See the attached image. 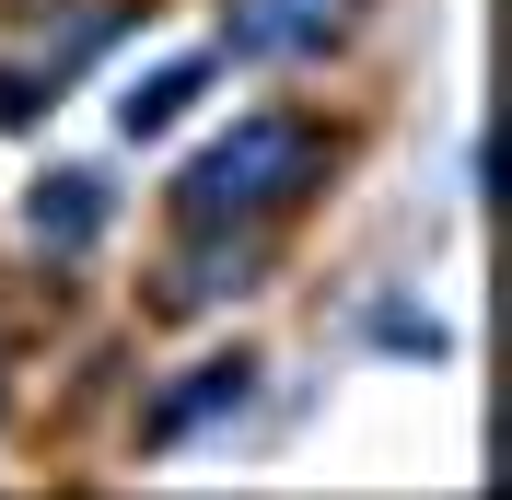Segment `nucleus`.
Returning a JSON list of instances; mask_svg holds the SVG:
<instances>
[{
    "mask_svg": "<svg viewBox=\"0 0 512 500\" xmlns=\"http://www.w3.org/2000/svg\"><path fill=\"white\" fill-rule=\"evenodd\" d=\"M222 396H245V361H210V373H187L175 396H163V419H152L140 442H152V454H163V442H187L198 419H222Z\"/></svg>",
    "mask_w": 512,
    "mask_h": 500,
    "instance_id": "20e7f679",
    "label": "nucleus"
},
{
    "mask_svg": "<svg viewBox=\"0 0 512 500\" xmlns=\"http://www.w3.org/2000/svg\"><path fill=\"white\" fill-rule=\"evenodd\" d=\"M105 210H117V187H105V175H35V245L82 256V245L105 233Z\"/></svg>",
    "mask_w": 512,
    "mask_h": 500,
    "instance_id": "7ed1b4c3",
    "label": "nucleus"
},
{
    "mask_svg": "<svg viewBox=\"0 0 512 500\" xmlns=\"http://www.w3.org/2000/svg\"><path fill=\"white\" fill-rule=\"evenodd\" d=\"M315 175H326V128L315 117H245V128H222V140L175 175V221H187V233H233V221L291 210Z\"/></svg>",
    "mask_w": 512,
    "mask_h": 500,
    "instance_id": "f257e3e1",
    "label": "nucleus"
},
{
    "mask_svg": "<svg viewBox=\"0 0 512 500\" xmlns=\"http://www.w3.org/2000/svg\"><path fill=\"white\" fill-rule=\"evenodd\" d=\"M350 12L361 0H222V47L233 59H315V47H338Z\"/></svg>",
    "mask_w": 512,
    "mask_h": 500,
    "instance_id": "f03ea898",
    "label": "nucleus"
},
{
    "mask_svg": "<svg viewBox=\"0 0 512 500\" xmlns=\"http://www.w3.org/2000/svg\"><path fill=\"white\" fill-rule=\"evenodd\" d=\"M198 94H210V59H175V70H152V82H128V140H152V128L187 117Z\"/></svg>",
    "mask_w": 512,
    "mask_h": 500,
    "instance_id": "39448f33",
    "label": "nucleus"
}]
</instances>
